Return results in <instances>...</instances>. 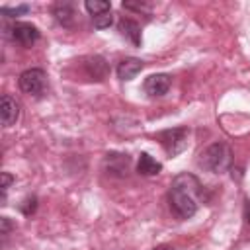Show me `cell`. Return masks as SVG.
<instances>
[{"instance_id":"cell-7","label":"cell","mask_w":250,"mask_h":250,"mask_svg":"<svg viewBox=\"0 0 250 250\" xmlns=\"http://www.w3.org/2000/svg\"><path fill=\"white\" fill-rule=\"evenodd\" d=\"M0 117H2V125L4 127H12L18 121V117H20V105L8 94L2 96V102H0Z\"/></svg>"},{"instance_id":"cell-5","label":"cell","mask_w":250,"mask_h":250,"mask_svg":"<svg viewBox=\"0 0 250 250\" xmlns=\"http://www.w3.org/2000/svg\"><path fill=\"white\" fill-rule=\"evenodd\" d=\"M10 31H12V39L16 43H20L21 47H31L39 39V29L33 23H27V21L14 23Z\"/></svg>"},{"instance_id":"cell-11","label":"cell","mask_w":250,"mask_h":250,"mask_svg":"<svg viewBox=\"0 0 250 250\" xmlns=\"http://www.w3.org/2000/svg\"><path fill=\"white\" fill-rule=\"evenodd\" d=\"M84 66H86L88 76H92L94 80H104L107 76V62L102 57H98V55L88 57L86 62H84Z\"/></svg>"},{"instance_id":"cell-14","label":"cell","mask_w":250,"mask_h":250,"mask_svg":"<svg viewBox=\"0 0 250 250\" xmlns=\"http://www.w3.org/2000/svg\"><path fill=\"white\" fill-rule=\"evenodd\" d=\"M84 8L94 16H100V14H105V12H111V4L109 2H100V0H86L84 2Z\"/></svg>"},{"instance_id":"cell-20","label":"cell","mask_w":250,"mask_h":250,"mask_svg":"<svg viewBox=\"0 0 250 250\" xmlns=\"http://www.w3.org/2000/svg\"><path fill=\"white\" fill-rule=\"evenodd\" d=\"M244 217H246V223L250 225V201L244 203Z\"/></svg>"},{"instance_id":"cell-8","label":"cell","mask_w":250,"mask_h":250,"mask_svg":"<svg viewBox=\"0 0 250 250\" xmlns=\"http://www.w3.org/2000/svg\"><path fill=\"white\" fill-rule=\"evenodd\" d=\"M129 156L127 154H117V152H111V154H105V170L107 174H115V176H127V170H129Z\"/></svg>"},{"instance_id":"cell-4","label":"cell","mask_w":250,"mask_h":250,"mask_svg":"<svg viewBox=\"0 0 250 250\" xmlns=\"http://www.w3.org/2000/svg\"><path fill=\"white\" fill-rule=\"evenodd\" d=\"M45 82H47V74L43 68H27L18 78L20 90L29 96H41L45 90Z\"/></svg>"},{"instance_id":"cell-2","label":"cell","mask_w":250,"mask_h":250,"mask_svg":"<svg viewBox=\"0 0 250 250\" xmlns=\"http://www.w3.org/2000/svg\"><path fill=\"white\" fill-rule=\"evenodd\" d=\"M232 164V152L225 143H213L199 154V166L213 174H223Z\"/></svg>"},{"instance_id":"cell-19","label":"cell","mask_w":250,"mask_h":250,"mask_svg":"<svg viewBox=\"0 0 250 250\" xmlns=\"http://www.w3.org/2000/svg\"><path fill=\"white\" fill-rule=\"evenodd\" d=\"M14 182V178L8 174V172H2V193L6 195V191H8V188H10V184Z\"/></svg>"},{"instance_id":"cell-16","label":"cell","mask_w":250,"mask_h":250,"mask_svg":"<svg viewBox=\"0 0 250 250\" xmlns=\"http://www.w3.org/2000/svg\"><path fill=\"white\" fill-rule=\"evenodd\" d=\"M0 12H2L4 16H8V18H18V16H21V14H27V12H29V6H27V4L18 6V8H8V6H2V8H0Z\"/></svg>"},{"instance_id":"cell-6","label":"cell","mask_w":250,"mask_h":250,"mask_svg":"<svg viewBox=\"0 0 250 250\" xmlns=\"http://www.w3.org/2000/svg\"><path fill=\"white\" fill-rule=\"evenodd\" d=\"M168 90H170V76L168 74H150L145 80V92L150 98L164 96Z\"/></svg>"},{"instance_id":"cell-3","label":"cell","mask_w":250,"mask_h":250,"mask_svg":"<svg viewBox=\"0 0 250 250\" xmlns=\"http://www.w3.org/2000/svg\"><path fill=\"white\" fill-rule=\"evenodd\" d=\"M188 133L189 131L186 127H174V129L160 131L156 135V139L160 141V145L164 146V150L170 156H176V154H180L188 146Z\"/></svg>"},{"instance_id":"cell-13","label":"cell","mask_w":250,"mask_h":250,"mask_svg":"<svg viewBox=\"0 0 250 250\" xmlns=\"http://www.w3.org/2000/svg\"><path fill=\"white\" fill-rule=\"evenodd\" d=\"M53 16H55V20L61 23V25H64V27H70L72 23H74V8H72V4H68V2H59L55 8H53Z\"/></svg>"},{"instance_id":"cell-12","label":"cell","mask_w":250,"mask_h":250,"mask_svg":"<svg viewBox=\"0 0 250 250\" xmlns=\"http://www.w3.org/2000/svg\"><path fill=\"white\" fill-rule=\"evenodd\" d=\"M160 170H162V164L156 158H152L146 152H141L139 162H137V172L139 174H143V176H156V174H160Z\"/></svg>"},{"instance_id":"cell-18","label":"cell","mask_w":250,"mask_h":250,"mask_svg":"<svg viewBox=\"0 0 250 250\" xmlns=\"http://www.w3.org/2000/svg\"><path fill=\"white\" fill-rule=\"evenodd\" d=\"M10 230H12V223H10V219H8V217H2V219H0V234L6 238V236L10 234Z\"/></svg>"},{"instance_id":"cell-10","label":"cell","mask_w":250,"mask_h":250,"mask_svg":"<svg viewBox=\"0 0 250 250\" xmlns=\"http://www.w3.org/2000/svg\"><path fill=\"white\" fill-rule=\"evenodd\" d=\"M117 29H119V33H121L125 39H129L135 47L141 45V27H139L137 21H133V20H129V18H123V20L117 23Z\"/></svg>"},{"instance_id":"cell-21","label":"cell","mask_w":250,"mask_h":250,"mask_svg":"<svg viewBox=\"0 0 250 250\" xmlns=\"http://www.w3.org/2000/svg\"><path fill=\"white\" fill-rule=\"evenodd\" d=\"M152 250H174L170 244H160V246H156V248H152Z\"/></svg>"},{"instance_id":"cell-17","label":"cell","mask_w":250,"mask_h":250,"mask_svg":"<svg viewBox=\"0 0 250 250\" xmlns=\"http://www.w3.org/2000/svg\"><path fill=\"white\" fill-rule=\"evenodd\" d=\"M20 209H21V213H23V215H31V213L37 209V197H35V195L25 197V199L20 203Z\"/></svg>"},{"instance_id":"cell-9","label":"cell","mask_w":250,"mask_h":250,"mask_svg":"<svg viewBox=\"0 0 250 250\" xmlns=\"http://www.w3.org/2000/svg\"><path fill=\"white\" fill-rule=\"evenodd\" d=\"M145 62L141 59H123L117 64V78L119 80H133L141 70H143Z\"/></svg>"},{"instance_id":"cell-1","label":"cell","mask_w":250,"mask_h":250,"mask_svg":"<svg viewBox=\"0 0 250 250\" xmlns=\"http://www.w3.org/2000/svg\"><path fill=\"white\" fill-rule=\"evenodd\" d=\"M201 191V184L193 174H178L172 180L170 191H168V203L170 211L178 219H189L197 211V195Z\"/></svg>"},{"instance_id":"cell-15","label":"cell","mask_w":250,"mask_h":250,"mask_svg":"<svg viewBox=\"0 0 250 250\" xmlns=\"http://www.w3.org/2000/svg\"><path fill=\"white\" fill-rule=\"evenodd\" d=\"M92 23H94L96 29H105V27H109V25L113 23V16H111V12L94 16V18H92Z\"/></svg>"}]
</instances>
